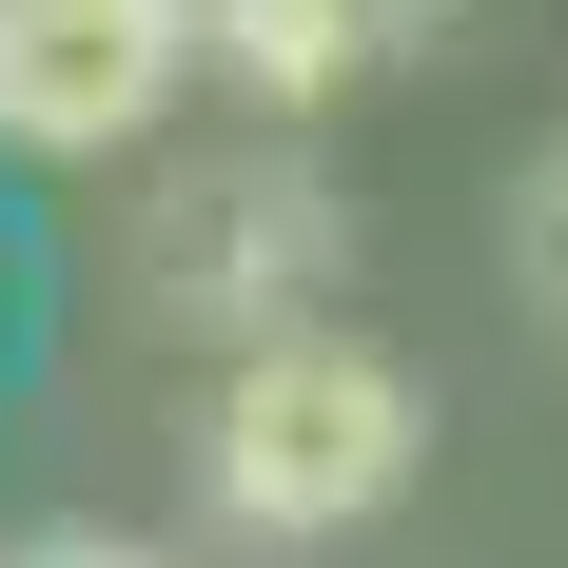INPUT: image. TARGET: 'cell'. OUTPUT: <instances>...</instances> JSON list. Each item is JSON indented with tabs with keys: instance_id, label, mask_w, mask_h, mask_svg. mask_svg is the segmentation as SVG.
Here are the masks:
<instances>
[{
	"instance_id": "1",
	"label": "cell",
	"mask_w": 568,
	"mask_h": 568,
	"mask_svg": "<svg viewBox=\"0 0 568 568\" xmlns=\"http://www.w3.org/2000/svg\"><path fill=\"white\" fill-rule=\"evenodd\" d=\"M432 470V393H412L373 334H334V314H275V334H235L216 412H196V490H216V529H255V549H334V529H373Z\"/></svg>"
},
{
	"instance_id": "2",
	"label": "cell",
	"mask_w": 568,
	"mask_h": 568,
	"mask_svg": "<svg viewBox=\"0 0 568 568\" xmlns=\"http://www.w3.org/2000/svg\"><path fill=\"white\" fill-rule=\"evenodd\" d=\"M196 79V0H0V138L20 158H118Z\"/></svg>"
},
{
	"instance_id": "3",
	"label": "cell",
	"mask_w": 568,
	"mask_h": 568,
	"mask_svg": "<svg viewBox=\"0 0 568 568\" xmlns=\"http://www.w3.org/2000/svg\"><path fill=\"white\" fill-rule=\"evenodd\" d=\"M334 294V196L275 158H235V176H176V216H158V314H196V334H275V314H314Z\"/></svg>"
},
{
	"instance_id": "4",
	"label": "cell",
	"mask_w": 568,
	"mask_h": 568,
	"mask_svg": "<svg viewBox=\"0 0 568 568\" xmlns=\"http://www.w3.org/2000/svg\"><path fill=\"white\" fill-rule=\"evenodd\" d=\"M432 20H452V0H196V79L314 118V99H353L373 59H412Z\"/></svg>"
},
{
	"instance_id": "5",
	"label": "cell",
	"mask_w": 568,
	"mask_h": 568,
	"mask_svg": "<svg viewBox=\"0 0 568 568\" xmlns=\"http://www.w3.org/2000/svg\"><path fill=\"white\" fill-rule=\"evenodd\" d=\"M510 294H529V314H568V138L510 176Z\"/></svg>"
},
{
	"instance_id": "6",
	"label": "cell",
	"mask_w": 568,
	"mask_h": 568,
	"mask_svg": "<svg viewBox=\"0 0 568 568\" xmlns=\"http://www.w3.org/2000/svg\"><path fill=\"white\" fill-rule=\"evenodd\" d=\"M0 568H158V549H118V529H40V549H0Z\"/></svg>"
}]
</instances>
